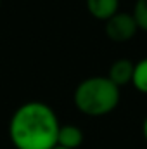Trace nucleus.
I'll use <instances>...</instances> for the list:
<instances>
[{
	"instance_id": "f257e3e1",
	"label": "nucleus",
	"mask_w": 147,
	"mask_h": 149,
	"mask_svg": "<svg viewBox=\"0 0 147 149\" xmlns=\"http://www.w3.org/2000/svg\"><path fill=\"white\" fill-rule=\"evenodd\" d=\"M59 118L40 101L21 104L9 121V139L16 149H52L57 146Z\"/></svg>"
},
{
	"instance_id": "f03ea898",
	"label": "nucleus",
	"mask_w": 147,
	"mask_h": 149,
	"mask_svg": "<svg viewBox=\"0 0 147 149\" xmlns=\"http://www.w3.org/2000/svg\"><path fill=\"white\" fill-rule=\"evenodd\" d=\"M119 87L107 76H88L76 85L73 102L80 113L97 118L114 111L119 104Z\"/></svg>"
},
{
	"instance_id": "7ed1b4c3",
	"label": "nucleus",
	"mask_w": 147,
	"mask_h": 149,
	"mask_svg": "<svg viewBox=\"0 0 147 149\" xmlns=\"http://www.w3.org/2000/svg\"><path fill=\"white\" fill-rule=\"evenodd\" d=\"M137 31H139L137 21H135L133 14H130V12H119L118 10L107 21H104V33L114 43L130 42L137 35Z\"/></svg>"
},
{
	"instance_id": "20e7f679",
	"label": "nucleus",
	"mask_w": 147,
	"mask_h": 149,
	"mask_svg": "<svg viewBox=\"0 0 147 149\" xmlns=\"http://www.w3.org/2000/svg\"><path fill=\"white\" fill-rule=\"evenodd\" d=\"M133 66H135V63H132L130 59H118L109 66L106 76L119 88L125 87V85H132Z\"/></svg>"
},
{
	"instance_id": "39448f33",
	"label": "nucleus",
	"mask_w": 147,
	"mask_h": 149,
	"mask_svg": "<svg viewBox=\"0 0 147 149\" xmlns=\"http://www.w3.org/2000/svg\"><path fill=\"white\" fill-rule=\"evenodd\" d=\"M83 130L78 125H61L57 134V146L66 149H78L83 144Z\"/></svg>"
},
{
	"instance_id": "423d86ee",
	"label": "nucleus",
	"mask_w": 147,
	"mask_h": 149,
	"mask_svg": "<svg viewBox=\"0 0 147 149\" xmlns=\"http://www.w3.org/2000/svg\"><path fill=\"white\" fill-rule=\"evenodd\" d=\"M87 9L92 17L107 21L119 10V0H87Z\"/></svg>"
},
{
	"instance_id": "0eeeda50",
	"label": "nucleus",
	"mask_w": 147,
	"mask_h": 149,
	"mask_svg": "<svg viewBox=\"0 0 147 149\" xmlns=\"http://www.w3.org/2000/svg\"><path fill=\"white\" fill-rule=\"evenodd\" d=\"M132 85L135 90L140 94H147V57L140 59L133 66V76H132Z\"/></svg>"
},
{
	"instance_id": "6e6552de",
	"label": "nucleus",
	"mask_w": 147,
	"mask_h": 149,
	"mask_svg": "<svg viewBox=\"0 0 147 149\" xmlns=\"http://www.w3.org/2000/svg\"><path fill=\"white\" fill-rule=\"evenodd\" d=\"M133 17L137 21L139 30L147 31V0H137L133 5Z\"/></svg>"
},
{
	"instance_id": "1a4fd4ad",
	"label": "nucleus",
	"mask_w": 147,
	"mask_h": 149,
	"mask_svg": "<svg viewBox=\"0 0 147 149\" xmlns=\"http://www.w3.org/2000/svg\"><path fill=\"white\" fill-rule=\"evenodd\" d=\"M142 134H144V139H146V142H147V116H146V120H144V123H142Z\"/></svg>"
},
{
	"instance_id": "9d476101",
	"label": "nucleus",
	"mask_w": 147,
	"mask_h": 149,
	"mask_svg": "<svg viewBox=\"0 0 147 149\" xmlns=\"http://www.w3.org/2000/svg\"><path fill=\"white\" fill-rule=\"evenodd\" d=\"M52 149H66V148H61V146H55V148H52Z\"/></svg>"
},
{
	"instance_id": "9b49d317",
	"label": "nucleus",
	"mask_w": 147,
	"mask_h": 149,
	"mask_svg": "<svg viewBox=\"0 0 147 149\" xmlns=\"http://www.w3.org/2000/svg\"><path fill=\"white\" fill-rule=\"evenodd\" d=\"M0 7H2V0H0Z\"/></svg>"
}]
</instances>
